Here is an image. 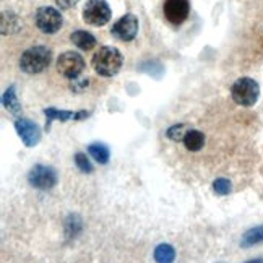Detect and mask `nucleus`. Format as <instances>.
<instances>
[{"label": "nucleus", "mask_w": 263, "mask_h": 263, "mask_svg": "<svg viewBox=\"0 0 263 263\" xmlns=\"http://www.w3.org/2000/svg\"><path fill=\"white\" fill-rule=\"evenodd\" d=\"M184 145L189 151H200L205 145V135L200 130H189L184 137Z\"/></svg>", "instance_id": "obj_14"}, {"label": "nucleus", "mask_w": 263, "mask_h": 263, "mask_svg": "<svg viewBox=\"0 0 263 263\" xmlns=\"http://www.w3.org/2000/svg\"><path fill=\"white\" fill-rule=\"evenodd\" d=\"M88 153H89L91 158H95L99 164H107L109 163L110 153H109V148L104 143H91L88 146Z\"/></svg>", "instance_id": "obj_17"}, {"label": "nucleus", "mask_w": 263, "mask_h": 263, "mask_svg": "<svg viewBox=\"0 0 263 263\" xmlns=\"http://www.w3.org/2000/svg\"><path fill=\"white\" fill-rule=\"evenodd\" d=\"M20 28H22V22L15 13H2V34H13L20 31Z\"/></svg>", "instance_id": "obj_16"}, {"label": "nucleus", "mask_w": 263, "mask_h": 263, "mask_svg": "<svg viewBox=\"0 0 263 263\" xmlns=\"http://www.w3.org/2000/svg\"><path fill=\"white\" fill-rule=\"evenodd\" d=\"M28 182L34 189L39 190H50L57 184V173L54 167L44 166V164H36L31 171L28 173Z\"/></svg>", "instance_id": "obj_7"}, {"label": "nucleus", "mask_w": 263, "mask_h": 263, "mask_svg": "<svg viewBox=\"0 0 263 263\" xmlns=\"http://www.w3.org/2000/svg\"><path fill=\"white\" fill-rule=\"evenodd\" d=\"M70 41L82 50H91L96 46V37L88 31H82V29L70 34Z\"/></svg>", "instance_id": "obj_12"}, {"label": "nucleus", "mask_w": 263, "mask_h": 263, "mask_svg": "<svg viewBox=\"0 0 263 263\" xmlns=\"http://www.w3.org/2000/svg\"><path fill=\"white\" fill-rule=\"evenodd\" d=\"M2 103L5 106V109H8L12 114H20L22 112V106H20L18 99H16V95H15V86H10L5 95L2 98Z\"/></svg>", "instance_id": "obj_18"}, {"label": "nucleus", "mask_w": 263, "mask_h": 263, "mask_svg": "<svg viewBox=\"0 0 263 263\" xmlns=\"http://www.w3.org/2000/svg\"><path fill=\"white\" fill-rule=\"evenodd\" d=\"M36 26L39 28V31H43L46 34H54L62 28V15L57 8L54 7H41L37 8V12L34 15Z\"/></svg>", "instance_id": "obj_4"}, {"label": "nucleus", "mask_w": 263, "mask_h": 263, "mask_svg": "<svg viewBox=\"0 0 263 263\" xmlns=\"http://www.w3.org/2000/svg\"><path fill=\"white\" fill-rule=\"evenodd\" d=\"M153 257L156 263H173L176 260V249L171 244H159L155 249Z\"/></svg>", "instance_id": "obj_15"}, {"label": "nucleus", "mask_w": 263, "mask_h": 263, "mask_svg": "<svg viewBox=\"0 0 263 263\" xmlns=\"http://www.w3.org/2000/svg\"><path fill=\"white\" fill-rule=\"evenodd\" d=\"M110 20V8L106 0H88L83 7V22L91 26H103Z\"/></svg>", "instance_id": "obj_5"}, {"label": "nucleus", "mask_w": 263, "mask_h": 263, "mask_svg": "<svg viewBox=\"0 0 263 263\" xmlns=\"http://www.w3.org/2000/svg\"><path fill=\"white\" fill-rule=\"evenodd\" d=\"M138 33V20L135 15L127 13L122 18H119L117 22L110 28V34H112L119 41L128 43L132 39H135Z\"/></svg>", "instance_id": "obj_8"}, {"label": "nucleus", "mask_w": 263, "mask_h": 263, "mask_svg": "<svg viewBox=\"0 0 263 263\" xmlns=\"http://www.w3.org/2000/svg\"><path fill=\"white\" fill-rule=\"evenodd\" d=\"M44 114L47 117V124H46V128L49 130L50 128V124H52V120H60V122H65V120H70V119H75V120H82L85 117L89 116V112L86 110H80V112H72V110H57L54 107H49L44 110Z\"/></svg>", "instance_id": "obj_11"}, {"label": "nucleus", "mask_w": 263, "mask_h": 263, "mask_svg": "<svg viewBox=\"0 0 263 263\" xmlns=\"http://www.w3.org/2000/svg\"><path fill=\"white\" fill-rule=\"evenodd\" d=\"M261 242H263V224L249 229L240 239V247L249 249V247H254L257 244H261Z\"/></svg>", "instance_id": "obj_13"}, {"label": "nucleus", "mask_w": 263, "mask_h": 263, "mask_svg": "<svg viewBox=\"0 0 263 263\" xmlns=\"http://www.w3.org/2000/svg\"><path fill=\"white\" fill-rule=\"evenodd\" d=\"M93 64L95 72L101 77H114L119 73L120 67L124 64V57L120 54V50L112 46H104L101 47L98 52L93 55Z\"/></svg>", "instance_id": "obj_1"}, {"label": "nucleus", "mask_w": 263, "mask_h": 263, "mask_svg": "<svg viewBox=\"0 0 263 263\" xmlns=\"http://www.w3.org/2000/svg\"><path fill=\"white\" fill-rule=\"evenodd\" d=\"M89 85V78H75L70 82V89L73 93H82V91Z\"/></svg>", "instance_id": "obj_23"}, {"label": "nucleus", "mask_w": 263, "mask_h": 263, "mask_svg": "<svg viewBox=\"0 0 263 263\" xmlns=\"http://www.w3.org/2000/svg\"><path fill=\"white\" fill-rule=\"evenodd\" d=\"M231 96H232V99H234L236 104L244 106V107H250L258 101L260 86L255 80H252L249 77H242L234 85H232Z\"/></svg>", "instance_id": "obj_3"}, {"label": "nucleus", "mask_w": 263, "mask_h": 263, "mask_svg": "<svg viewBox=\"0 0 263 263\" xmlns=\"http://www.w3.org/2000/svg\"><path fill=\"white\" fill-rule=\"evenodd\" d=\"M83 224H82V219H80L78 215H70L65 219V236L67 237H75L80 234Z\"/></svg>", "instance_id": "obj_19"}, {"label": "nucleus", "mask_w": 263, "mask_h": 263, "mask_svg": "<svg viewBox=\"0 0 263 263\" xmlns=\"http://www.w3.org/2000/svg\"><path fill=\"white\" fill-rule=\"evenodd\" d=\"M189 130H185V125H173V127H169L167 132H166V135L169 140H173V141H184V137L187 134Z\"/></svg>", "instance_id": "obj_21"}, {"label": "nucleus", "mask_w": 263, "mask_h": 263, "mask_svg": "<svg viewBox=\"0 0 263 263\" xmlns=\"http://www.w3.org/2000/svg\"><path fill=\"white\" fill-rule=\"evenodd\" d=\"M190 12L189 0H166L164 2V16L169 23L182 25L187 20Z\"/></svg>", "instance_id": "obj_10"}, {"label": "nucleus", "mask_w": 263, "mask_h": 263, "mask_svg": "<svg viewBox=\"0 0 263 263\" xmlns=\"http://www.w3.org/2000/svg\"><path fill=\"white\" fill-rule=\"evenodd\" d=\"M244 263H263V258H254V260H249V261H244Z\"/></svg>", "instance_id": "obj_25"}, {"label": "nucleus", "mask_w": 263, "mask_h": 263, "mask_svg": "<svg viewBox=\"0 0 263 263\" xmlns=\"http://www.w3.org/2000/svg\"><path fill=\"white\" fill-rule=\"evenodd\" d=\"M213 190L216 192L218 195L224 197V195H229L231 190H232V184L229 179H224V177H219L213 182Z\"/></svg>", "instance_id": "obj_20"}, {"label": "nucleus", "mask_w": 263, "mask_h": 263, "mask_svg": "<svg viewBox=\"0 0 263 263\" xmlns=\"http://www.w3.org/2000/svg\"><path fill=\"white\" fill-rule=\"evenodd\" d=\"M50 60H52V52L46 46H34L22 54L20 68L29 75L41 73L49 67Z\"/></svg>", "instance_id": "obj_2"}, {"label": "nucleus", "mask_w": 263, "mask_h": 263, "mask_svg": "<svg viewBox=\"0 0 263 263\" xmlns=\"http://www.w3.org/2000/svg\"><path fill=\"white\" fill-rule=\"evenodd\" d=\"M75 164L85 174H91V173H93V164L89 163V159L83 153H77L75 155Z\"/></svg>", "instance_id": "obj_22"}, {"label": "nucleus", "mask_w": 263, "mask_h": 263, "mask_svg": "<svg viewBox=\"0 0 263 263\" xmlns=\"http://www.w3.org/2000/svg\"><path fill=\"white\" fill-rule=\"evenodd\" d=\"M57 2V5L60 7V8H64V10H68V8H72V7H75L80 0H55Z\"/></svg>", "instance_id": "obj_24"}, {"label": "nucleus", "mask_w": 263, "mask_h": 263, "mask_svg": "<svg viewBox=\"0 0 263 263\" xmlns=\"http://www.w3.org/2000/svg\"><path fill=\"white\" fill-rule=\"evenodd\" d=\"M83 68H85L83 57L77 52H73V50H67V52L60 54V57L57 59L59 73L65 78H68V80L78 78V75L83 72Z\"/></svg>", "instance_id": "obj_6"}, {"label": "nucleus", "mask_w": 263, "mask_h": 263, "mask_svg": "<svg viewBox=\"0 0 263 263\" xmlns=\"http://www.w3.org/2000/svg\"><path fill=\"white\" fill-rule=\"evenodd\" d=\"M15 128L18 137L22 138V141L26 146H36L41 140V128L29 119H18L15 122Z\"/></svg>", "instance_id": "obj_9"}]
</instances>
